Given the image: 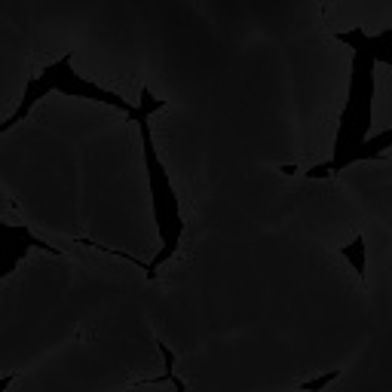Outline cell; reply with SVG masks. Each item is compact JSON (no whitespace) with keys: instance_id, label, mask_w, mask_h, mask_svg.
<instances>
[{"instance_id":"8992f818","label":"cell","mask_w":392,"mask_h":392,"mask_svg":"<svg viewBox=\"0 0 392 392\" xmlns=\"http://www.w3.org/2000/svg\"><path fill=\"white\" fill-rule=\"evenodd\" d=\"M340 377H344V371H340V368H334V371H325V374H319V377H310V380L297 383V392H322L325 386H331L334 380H340Z\"/></svg>"},{"instance_id":"ba28073f","label":"cell","mask_w":392,"mask_h":392,"mask_svg":"<svg viewBox=\"0 0 392 392\" xmlns=\"http://www.w3.org/2000/svg\"><path fill=\"white\" fill-rule=\"evenodd\" d=\"M156 349H160V355H162V365H166V371H175V353L169 349V344H162V340H156Z\"/></svg>"},{"instance_id":"9c48e42d","label":"cell","mask_w":392,"mask_h":392,"mask_svg":"<svg viewBox=\"0 0 392 392\" xmlns=\"http://www.w3.org/2000/svg\"><path fill=\"white\" fill-rule=\"evenodd\" d=\"M16 380H19V374H3V377H0V392H6Z\"/></svg>"},{"instance_id":"3957f363","label":"cell","mask_w":392,"mask_h":392,"mask_svg":"<svg viewBox=\"0 0 392 392\" xmlns=\"http://www.w3.org/2000/svg\"><path fill=\"white\" fill-rule=\"evenodd\" d=\"M31 248L46 252V254H62L59 245L34 236L25 224H3V221H0V279H6V276L19 267V261L28 258Z\"/></svg>"},{"instance_id":"277c9868","label":"cell","mask_w":392,"mask_h":392,"mask_svg":"<svg viewBox=\"0 0 392 392\" xmlns=\"http://www.w3.org/2000/svg\"><path fill=\"white\" fill-rule=\"evenodd\" d=\"M389 144H392V132H380L377 138H365L355 151H349L346 156H340L337 162H319V166L306 169L304 178H328L334 172H344L346 166L353 162H362V160H389Z\"/></svg>"},{"instance_id":"30bf717a","label":"cell","mask_w":392,"mask_h":392,"mask_svg":"<svg viewBox=\"0 0 392 392\" xmlns=\"http://www.w3.org/2000/svg\"><path fill=\"white\" fill-rule=\"evenodd\" d=\"M279 172H282V175H297V172H301V169H297V166H291V162H282V166H279Z\"/></svg>"},{"instance_id":"6da1fadb","label":"cell","mask_w":392,"mask_h":392,"mask_svg":"<svg viewBox=\"0 0 392 392\" xmlns=\"http://www.w3.org/2000/svg\"><path fill=\"white\" fill-rule=\"evenodd\" d=\"M166 108L162 98H156L151 89H141L138 104H135V123H138L141 132V153H144V169H147V190H151V209H153V221H156V233H160L162 248L153 254V261L144 263L147 279H153L156 270L162 267L166 261L175 258V252L181 248L184 239V218H181V199L175 194L172 175L166 172L160 153L153 147V135H151V117L156 111Z\"/></svg>"},{"instance_id":"52a82bcc","label":"cell","mask_w":392,"mask_h":392,"mask_svg":"<svg viewBox=\"0 0 392 392\" xmlns=\"http://www.w3.org/2000/svg\"><path fill=\"white\" fill-rule=\"evenodd\" d=\"M162 383H172L175 392H187V383H184L175 371H162L160 377H147V380H138V383H132V386H162Z\"/></svg>"},{"instance_id":"7a4b0ae2","label":"cell","mask_w":392,"mask_h":392,"mask_svg":"<svg viewBox=\"0 0 392 392\" xmlns=\"http://www.w3.org/2000/svg\"><path fill=\"white\" fill-rule=\"evenodd\" d=\"M46 92H65V95H71V98H89V102L108 104V108H113V111H123L126 117H135V104L132 102H126V98L117 95V92L98 86V83L83 80V77L74 71V53H65L59 62H55V65L44 68L25 86V95H22V102H19V108L12 111L10 117L3 120V123H0V135H6V132L16 129V126L34 111V104H37L40 98L46 95Z\"/></svg>"},{"instance_id":"5b68a950","label":"cell","mask_w":392,"mask_h":392,"mask_svg":"<svg viewBox=\"0 0 392 392\" xmlns=\"http://www.w3.org/2000/svg\"><path fill=\"white\" fill-rule=\"evenodd\" d=\"M337 252L344 254V261H349L353 273L359 276L362 285H365L368 282V236L365 233H355L353 242H349V245H340Z\"/></svg>"}]
</instances>
